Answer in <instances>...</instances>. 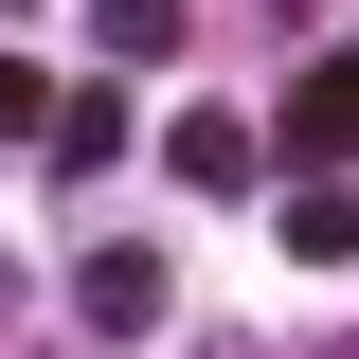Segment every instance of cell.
<instances>
[{
	"label": "cell",
	"mask_w": 359,
	"mask_h": 359,
	"mask_svg": "<svg viewBox=\"0 0 359 359\" xmlns=\"http://www.w3.org/2000/svg\"><path fill=\"white\" fill-rule=\"evenodd\" d=\"M72 323H90V341H144V323H162V252H126V233H108V252L72 269Z\"/></svg>",
	"instance_id": "cell-1"
},
{
	"label": "cell",
	"mask_w": 359,
	"mask_h": 359,
	"mask_svg": "<svg viewBox=\"0 0 359 359\" xmlns=\"http://www.w3.org/2000/svg\"><path fill=\"white\" fill-rule=\"evenodd\" d=\"M287 162H306V180L359 162V72H306V90H287Z\"/></svg>",
	"instance_id": "cell-2"
},
{
	"label": "cell",
	"mask_w": 359,
	"mask_h": 359,
	"mask_svg": "<svg viewBox=\"0 0 359 359\" xmlns=\"http://www.w3.org/2000/svg\"><path fill=\"white\" fill-rule=\"evenodd\" d=\"M162 162H180V180H198V198H233V180H252V162H269V144H252V126H233V108H180V126H162Z\"/></svg>",
	"instance_id": "cell-3"
},
{
	"label": "cell",
	"mask_w": 359,
	"mask_h": 359,
	"mask_svg": "<svg viewBox=\"0 0 359 359\" xmlns=\"http://www.w3.org/2000/svg\"><path fill=\"white\" fill-rule=\"evenodd\" d=\"M90 54H126V72H162V54H180V0H90Z\"/></svg>",
	"instance_id": "cell-5"
},
{
	"label": "cell",
	"mask_w": 359,
	"mask_h": 359,
	"mask_svg": "<svg viewBox=\"0 0 359 359\" xmlns=\"http://www.w3.org/2000/svg\"><path fill=\"white\" fill-rule=\"evenodd\" d=\"M269 233H287V252H306V269H341V252H359V198H341V180H306V198H287V216H269Z\"/></svg>",
	"instance_id": "cell-6"
},
{
	"label": "cell",
	"mask_w": 359,
	"mask_h": 359,
	"mask_svg": "<svg viewBox=\"0 0 359 359\" xmlns=\"http://www.w3.org/2000/svg\"><path fill=\"white\" fill-rule=\"evenodd\" d=\"M0 144H54V90L18 72V54H0Z\"/></svg>",
	"instance_id": "cell-7"
},
{
	"label": "cell",
	"mask_w": 359,
	"mask_h": 359,
	"mask_svg": "<svg viewBox=\"0 0 359 359\" xmlns=\"http://www.w3.org/2000/svg\"><path fill=\"white\" fill-rule=\"evenodd\" d=\"M108 144H126V90H54V180H108Z\"/></svg>",
	"instance_id": "cell-4"
},
{
	"label": "cell",
	"mask_w": 359,
	"mask_h": 359,
	"mask_svg": "<svg viewBox=\"0 0 359 359\" xmlns=\"http://www.w3.org/2000/svg\"><path fill=\"white\" fill-rule=\"evenodd\" d=\"M341 359H359V341H341Z\"/></svg>",
	"instance_id": "cell-8"
}]
</instances>
